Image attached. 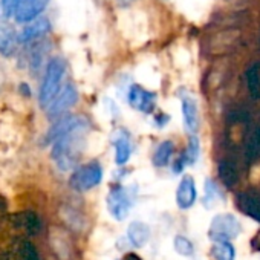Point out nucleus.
<instances>
[{
  "mask_svg": "<svg viewBox=\"0 0 260 260\" xmlns=\"http://www.w3.org/2000/svg\"><path fill=\"white\" fill-rule=\"evenodd\" d=\"M87 128H78L52 143L51 158L61 172L75 169L83 150V140Z\"/></svg>",
  "mask_w": 260,
  "mask_h": 260,
  "instance_id": "f257e3e1",
  "label": "nucleus"
},
{
  "mask_svg": "<svg viewBox=\"0 0 260 260\" xmlns=\"http://www.w3.org/2000/svg\"><path fill=\"white\" fill-rule=\"evenodd\" d=\"M64 72H66V61L61 57H52L46 63L43 81L39 92V104L42 109H46L60 92Z\"/></svg>",
  "mask_w": 260,
  "mask_h": 260,
  "instance_id": "f03ea898",
  "label": "nucleus"
},
{
  "mask_svg": "<svg viewBox=\"0 0 260 260\" xmlns=\"http://www.w3.org/2000/svg\"><path fill=\"white\" fill-rule=\"evenodd\" d=\"M103 166L98 161H90L74 169L69 178V187L78 193H86L98 187L103 181Z\"/></svg>",
  "mask_w": 260,
  "mask_h": 260,
  "instance_id": "7ed1b4c3",
  "label": "nucleus"
},
{
  "mask_svg": "<svg viewBox=\"0 0 260 260\" xmlns=\"http://www.w3.org/2000/svg\"><path fill=\"white\" fill-rule=\"evenodd\" d=\"M135 202V191L124 185H113L107 194V210L115 220H124Z\"/></svg>",
  "mask_w": 260,
  "mask_h": 260,
  "instance_id": "20e7f679",
  "label": "nucleus"
},
{
  "mask_svg": "<svg viewBox=\"0 0 260 260\" xmlns=\"http://www.w3.org/2000/svg\"><path fill=\"white\" fill-rule=\"evenodd\" d=\"M240 231H242V225L239 219L230 213H223L213 217L208 228V239L211 242L233 240L240 234Z\"/></svg>",
  "mask_w": 260,
  "mask_h": 260,
  "instance_id": "39448f33",
  "label": "nucleus"
},
{
  "mask_svg": "<svg viewBox=\"0 0 260 260\" xmlns=\"http://www.w3.org/2000/svg\"><path fill=\"white\" fill-rule=\"evenodd\" d=\"M78 128H89V119L83 115H64L54 121V124L51 125V128L48 130V134L43 138V143L52 144L58 138Z\"/></svg>",
  "mask_w": 260,
  "mask_h": 260,
  "instance_id": "423d86ee",
  "label": "nucleus"
},
{
  "mask_svg": "<svg viewBox=\"0 0 260 260\" xmlns=\"http://www.w3.org/2000/svg\"><path fill=\"white\" fill-rule=\"evenodd\" d=\"M78 89L68 83L60 89L57 96L51 101V104L46 107V116L51 121H55L61 116H64L77 103H78Z\"/></svg>",
  "mask_w": 260,
  "mask_h": 260,
  "instance_id": "0eeeda50",
  "label": "nucleus"
},
{
  "mask_svg": "<svg viewBox=\"0 0 260 260\" xmlns=\"http://www.w3.org/2000/svg\"><path fill=\"white\" fill-rule=\"evenodd\" d=\"M127 101L132 109L149 115L153 113V110L156 109L158 95L153 90L143 87L141 84H132L127 92Z\"/></svg>",
  "mask_w": 260,
  "mask_h": 260,
  "instance_id": "6e6552de",
  "label": "nucleus"
},
{
  "mask_svg": "<svg viewBox=\"0 0 260 260\" xmlns=\"http://www.w3.org/2000/svg\"><path fill=\"white\" fill-rule=\"evenodd\" d=\"M51 32V22L46 17H37L36 20L25 23L23 29L19 32V43L29 45L45 39Z\"/></svg>",
  "mask_w": 260,
  "mask_h": 260,
  "instance_id": "1a4fd4ad",
  "label": "nucleus"
},
{
  "mask_svg": "<svg viewBox=\"0 0 260 260\" xmlns=\"http://www.w3.org/2000/svg\"><path fill=\"white\" fill-rule=\"evenodd\" d=\"M236 205L243 214L249 216L251 219L260 223V190L248 188V190L237 193Z\"/></svg>",
  "mask_w": 260,
  "mask_h": 260,
  "instance_id": "9d476101",
  "label": "nucleus"
},
{
  "mask_svg": "<svg viewBox=\"0 0 260 260\" xmlns=\"http://www.w3.org/2000/svg\"><path fill=\"white\" fill-rule=\"evenodd\" d=\"M112 146L115 150V164L118 167H124L134 153V144L125 128H118L113 134Z\"/></svg>",
  "mask_w": 260,
  "mask_h": 260,
  "instance_id": "9b49d317",
  "label": "nucleus"
},
{
  "mask_svg": "<svg viewBox=\"0 0 260 260\" xmlns=\"http://www.w3.org/2000/svg\"><path fill=\"white\" fill-rule=\"evenodd\" d=\"M49 0H22L14 13V20L17 23H29L42 16V13L48 8Z\"/></svg>",
  "mask_w": 260,
  "mask_h": 260,
  "instance_id": "f8f14e48",
  "label": "nucleus"
},
{
  "mask_svg": "<svg viewBox=\"0 0 260 260\" xmlns=\"http://www.w3.org/2000/svg\"><path fill=\"white\" fill-rule=\"evenodd\" d=\"M181 113H182V124L184 128L191 135L199 130V107L196 100L191 95L181 96Z\"/></svg>",
  "mask_w": 260,
  "mask_h": 260,
  "instance_id": "ddd939ff",
  "label": "nucleus"
},
{
  "mask_svg": "<svg viewBox=\"0 0 260 260\" xmlns=\"http://www.w3.org/2000/svg\"><path fill=\"white\" fill-rule=\"evenodd\" d=\"M196 201H198L196 182L193 176L184 175L176 188V205L181 210H188L196 204Z\"/></svg>",
  "mask_w": 260,
  "mask_h": 260,
  "instance_id": "4468645a",
  "label": "nucleus"
},
{
  "mask_svg": "<svg viewBox=\"0 0 260 260\" xmlns=\"http://www.w3.org/2000/svg\"><path fill=\"white\" fill-rule=\"evenodd\" d=\"M19 45V32L7 25H0V55L7 58L16 55Z\"/></svg>",
  "mask_w": 260,
  "mask_h": 260,
  "instance_id": "2eb2a0df",
  "label": "nucleus"
},
{
  "mask_svg": "<svg viewBox=\"0 0 260 260\" xmlns=\"http://www.w3.org/2000/svg\"><path fill=\"white\" fill-rule=\"evenodd\" d=\"M127 237L135 248H143L150 239V228L141 220H135L127 228Z\"/></svg>",
  "mask_w": 260,
  "mask_h": 260,
  "instance_id": "dca6fc26",
  "label": "nucleus"
},
{
  "mask_svg": "<svg viewBox=\"0 0 260 260\" xmlns=\"http://www.w3.org/2000/svg\"><path fill=\"white\" fill-rule=\"evenodd\" d=\"M175 153V144L173 141L170 140H164L161 141L156 149L153 150V155H152V164L158 169H162V167H167L170 162H172V156Z\"/></svg>",
  "mask_w": 260,
  "mask_h": 260,
  "instance_id": "f3484780",
  "label": "nucleus"
},
{
  "mask_svg": "<svg viewBox=\"0 0 260 260\" xmlns=\"http://www.w3.org/2000/svg\"><path fill=\"white\" fill-rule=\"evenodd\" d=\"M222 196V190L217 185V182L214 179L207 178L205 184H204V198H202V204L205 208H213L216 205L217 201H220Z\"/></svg>",
  "mask_w": 260,
  "mask_h": 260,
  "instance_id": "a211bd4d",
  "label": "nucleus"
},
{
  "mask_svg": "<svg viewBox=\"0 0 260 260\" xmlns=\"http://www.w3.org/2000/svg\"><path fill=\"white\" fill-rule=\"evenodd\" d=\"M210 254L216 260H234L236 248L230 240H219V242H213Z\"/></svg>",
  "mask_w": 260,
  "mask_h": 260,
  "instance_id": "6ab92c4d",
  "label": "nucleus"
},
{
  "mask_svg": "<svg viewBox=\"0 0 260 260\" xmlns=\"http://www.w3.org/2000/svg\"><path fill=\"white\" fill-rule=\"evenodd\" d=\"M219 176H220L222 182L225 184V187H228V188H233L239 181V173H237L236 166L228 161H223L219 164Z\"/></svg>",
  "mask_w": 260,
  "mask_h": 260,
  "instance_id": "aec40b11",
  "label": "nucleus"
},
{
  "mask_svg": "<svg viewBox=\"0 0 260 260\" xmlns=\"http://www.w3.org/2000/svg\"><path fill=\"white\" fill-rule=\"evenodd\" d=\"M184 153H185L188 166H194L199 161V158H201V140L196 137V134H191L188 137V144H187V149L184 150Z\"/></svg>",
  "mask_w": 260,
  "mask_h": 260,
  "instance_id": "412c9836",
  "label": "nucleus"
},
{
  "mask_svg": "<svg viewBox=\"0 0 260 260\" xmlns=\"http://www.w3.org/2000/svg\"><path fill=\"white\" fill-rule=\"evenodd\" d=\"M173 246H175V251H176L179 255L191 257V255L194 254V246H193L191 240L187 239L185 236H176L175 240H173Z\"/></svg>",
  "mask_w": 260,
  "mask_h": 260,
  "instance_id": "4be33fe9",
  "label": "nucleus"
},
{
  "mask_svg": "<svg viewBox=\"0 0 260 260\" xmlns=\"http://www.w3.org/2000/svg\"><path fill=\"white\" fill-rule=\"evenodd\" d=\"M22 0H2L0 2V7H2V14L8 19V17H14V13L17 10V7L20 5Z\"/></svg>",
  "mask_w": 260,
  "mask_h": 260,
  "instance_id": "5701e85b",
  "label": "nucleus"
},
{
  "mask_svg": "<svg viewBox=\"0 0 260 260\" xmlns=\"http://www.w3.org/2000/svg\"><path fill=\"white\" fill-rule=\"evenodd\" d=\"M185 167H188V162H187L185 153L182 152V153L173 161V164H172V172H173L175 175H181V173L185 170Z\"/></svg>",
  "mask_w": 260,
  "mask_h": 260,
  "instance_id": "b1692460",
  "label": "nucleus"
},
{
  "mask_svg": "<svg viewBox=\"0 0 260 260\" xmlns=\"http://www.w3.org/2000/svg\"><path fill=\"white\" fill-rule=\"evenodd\" d=\"M169 121H170V116H169V115H166L164 112L158 113V115L153 118V122H155V125H156L158 128L166 127V124H169Z\"/></svg>",
  "mask_w": 260,
  "mask_h": 260,
  "instance_id": "393cba45",
  "label": "nucleus"
},
{
  "mask_svg": "<svg viewBox=\"0 0 260 260\" xmlns=\"http://www.w3.org/2000/svg\"><path fill=\"white\" fill-rule=\"evenodd\" d=\"M251 248H252V251L260 252V231L251 239Z\"/></svg>",
  "mask_w": 260,
  "mask_h": 260,
  "instance_id": "a878e982",
  "label": "nucleus"
},
{
  "mask_svg": "<svg viewBox=\"0 0 260 260\" xmlns=\"http://www.w3.org/2000/svg\"><path fill=\"white\" fill-rule=\"evenodd\" d=\"M122 260H141V257H140V255H137V254H134V252H128Z\"/></svg>",
  "mask_w": 260,
  "mask_h": 260,
  "instance_id": "bb28decb",
  "label": "nucleus"
},
{
  "mask_svg": "<svg viewBox=\"0 0 260 260\" xmlns=\"http://www.w3.org/2000/svg\"><path fill=\"white\" fill-rule=\"evenodd\" d=\"M118 2H119L121 5H128V4H132V2H135V0H118Z\"/></svg>",
  "mask_w": 260,
  "mask_h": 260,
  "instance_id": "cd10ccee",
  "label": "nucleus"
}]
</instances>
